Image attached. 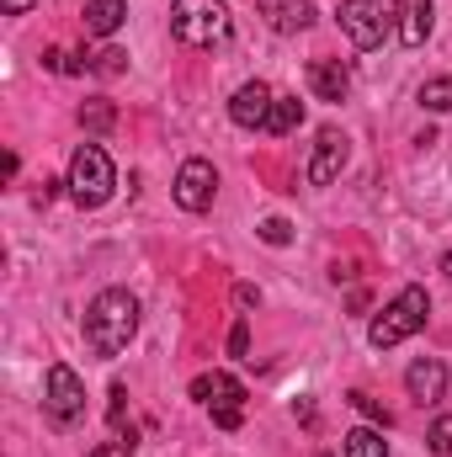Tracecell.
<instances>
[{"label": "cell", "mask_w": 452, "mask_h": 457, "mask_svg": "<svg viewBox=\"0 0 452 457\" xmlns=\"http://www.w3.org/2000/svg\"><path fill=\"white\" fill-rule=\"evenodd\" d=\"M133 336H138V298L122 293V287L96 293L91 309H86V345L96 356H117V351H128Z\"/></svg>", "instance_id": "6da1fadb"}, {"label": "cell", "mask_w": 452, "mask_h": 457, "mask_svg": "<svg viewBox=\"0 0 452 457\" xmlns=\"http://www.w3.org/2000/svg\"><path fill=\"white\" fill-rule=\"evenodd\" d=\"M336 21H340V32L351 37V48L372 54L389 37H399V0H340Z\"/></svg>", "instance_id": "7a4b0ae2"}, {"label": "cell", "mask_w": 452, "mask_h": 457, "mask_svg": "<svg viewBox=\"0 0 452 457\" xmlns=\"http://www.w3.org/2000/svg\"><path fill=\"white\" fill-rule=\"evenodd\" d=\"M64 187H70V197H75L80 208H102V203H113L117 170H113V160H107V149H102V144H80V149L70 154V176H64Z\"/></svg>", "instance_id": "3957f363"}, {"label": "cell", "mask_w": 452, "mask_h": 457, "mask_svg": "<svg viewBox=\"0 0 452 457\" xmlns=\"http://www.w3.org/2000/svg\"><path fill=\"white\" fill-rule=\"evenodd\" d=\"M426 314H431V293L426 287H405L394 303H383V314L367 325V341L378 345V351H389V345L410 341L421 325H426Z\"/></svg>", "instance_id": "277c9868"}, {"label": "cell", "mask_w": 452, "mask_h": 457, "mask_svg": "<svg viewBox=\"0 0 452 457\" xmlns=\"http://www.w3.org/2000/svg\"><path fill=\"white\" fill-rule=\"evenodd\" d=\"M171 32L187 48H213L229 37V5L224 0H176L171 5Z\"/></svg>", "instance_id": "5b68a950"}, {"label": "cell", "mask_w": 452, "mask_h": 457, "mask_svg": "<svg viewBox=\"0 0 452 457\" xmlns=\"http://www.w3.org/2000/svg\"><path fill=\"white\" fill-rule=\"evenodd\" d=\"M192 399L213 415L219 431H239V420H245V388H239V378H229V372H197L192 378Z\"/></svg>", "instance_id": "8992f818"}, {"label": "cell", "mask_w": 452, "mask_h": 457, "mask_svg": "<svg viewBox=\"0 0 452 457\" xmlns=\"http://www.w3.org/2000/svg\"><path fill=\"white\" fill-rule=\"evenodd\" d=\"M43 410H48L54 426H75L86 415V383H80L75 367H64V361L48 367V378H43Z\"/></svg>", "instance_id": "52a82bcc"}, {"label": "cell", "mask_w": 452, "mask_h": 457, "mask_svg": "<svg viewBox=\"0 0 452 457\" xmlns=\"http://www.w3.org/2000/svg\"><path fill=\"white\" fill-rule=\"evenodd\" d=\"M213 192H219V170H213V160H187V165L176 170V208H187V213H208V208H213Z\"/></svg>", "instance_id": "ba28073f"}, {"label": "cell", "mask_w": 452, "mask_h": 457, "mask_svg": "<svg viewBox=\"0 0 452 457\" xmlns=\"http://www.w3.org/2000/svg\"><path fill=\"white\" fill-rule=\"evenodd\" d=\"M346 160H351V138L340 133V128H320V138H314V154H309V187H331L340 181V170H346Z\"/></svg>", "instance_id": "9c48e42d"}, {"label": "cell", "mask_w": 452, "mask_h": 457, "mask_svg": "<svg viewBox=\"0 0 452 457\" xmlns=\"http://www.w3.org/2000/svg\"><path fill=\"white\" fill-rule=\"evenodd\" d=\"M272 107H277V91L266 86V80H245L234 96H229V122L234 128H266L272 122Z\"/></svg>", "instance_id": "30bf717a"}, {"label": "cell", "mask_w": 452, "mask_h": 457, "mask_svg": "<svg viewBox=\"0 0 452 457\" xmlns=\"http://www.w3.org/2000/svg\"><path fill=\"white\" fill-rule=\"evenodd\" d=\"M405 388H410V399H415V404H437V399L448 394V361H437V356H421V361H410V372H405Z\"/></svg>", "instance_id": "8fae6325"}, {"label": "cell", "mask_w": 452, "mask_h": 457, "mask_svg": "<svg viewBox=\"0 0 452 457\" xmlns=\"http://www.w3.org/2000/svg\"><path fill=\"white\" fill-rule=\"evenodd\" d=\"M255 11H261L266 27L282 32V37H288V32H304V27L314 21V5H309V0H255Z\"/></svg>", "instance_id": "7c38bea8"}, {"label": "cell", "mask_w": 452, "mask_h": 457, "mask_svg": "<svg viewBox=\"0 0 452 457\" xmlns=\"http://www.w3.org/2000/svg\"><path fill=\"white\" fill-rule=\"evenodd\" d=\"M431 27H437L431 0H399V43H405V48H426Z\"/></svg>", "instance_id": "4fadbf2b"}, {"label": "cell", "mask_w": 452, "mask_h": 457, "mask_svg": "<svg viewBox=\"0 0 452 457\" xmlns=\"http://www.w3.org/2000/svg\"><path fill=\"white\" fill-rule=\"evenodd\" d=\"M309 91H314L320 102H346L351 70H346L340 59H314V64H309Z\"/></svg>", "instance_id": "5bb4252c"}, {"label": "cell", "mask_w": 452, "mask_h": 457, "mask_svg": "<svg viewBox=\"0 0 452 457\" xmlns=\"http://www.w3.org/2000/svg\"><path fill=\"white\" fill-rule=\"evenodd\" d=\"M80 21H86V32H91V37H113L117 27L128 21V0H86Z\"/></svg>", "instance_id": "9a60e30c"}, {"label": "cell", "mask_w": 452, "mask_h": 457, "mask_svg": "<svg viewBox=\"0 0 452 457\" xmlns=\"http://www.w3.org/2000/svg\"><path fill=\"white\" fill-rule=\"evenodd\" d=\"M340 457H389V442H383V431L356 426V431L340 436Z\"/></svg>", "instance_id": "2e32d148"}, {"label": "cell", "mask_w": 452, "mask_h": 457, "mask_svg": "<svg viewBox=\"0 0 452 457\" xmlns=\"http://www.w3.org/2000/svg\"><path fill=\"white\" fill-rule=\"evenodd\" d=\"M298 122H304V102H298V96H277V107H272V122H266V133L288 138V133H298Z\"/></svg>", "instance_id": "e0dca14e"}, {"label": "cell", "mask_w": 452, "mask_h": 457, "mask_svg": "<svg viewBox=\"0 0 452 457\" xmlns=\"http://www.w3.org/2000/svg\"><path fill=\"white\" fill-rule=\"evenodd\" d=\"M415 102H421L426 112H452V75H437V80H426Z\"/></svg>", "instance_id": "ac0fdd59"}, {"label": "cell", "mask_w": 452, "mask_h": 457, "mask_svg": "<svg viewBox=\"0 0 452 457\" xmlns=\"http://www.w3.org/2000/svg\"><path fill=\"white\" fill-rule=\"evenodd\" d=\"M113 122H117V112L107 102H86V107H80V128H91V133H107Z\"/></svg>", "instance_id": "d6986e66"}, {"label": "cell", "mask_w": 452, "mask_h": 457, "mask_svg": "<svg viewBox=\"0 0 452 457\" xmlns=\"http://www.w3.org/2000/svg\"><path fill=\"white\" fill-rule=\"evenodd\" d=\"M426 447L437 457H452V415H437L431 420V431H426Z\"/></svg>", "instance_id": "ffe728a7"}, {"label": "cell", "mask_w": 452, "mask_h": 457, "mask_svg": "<svg viewBox=\"0 0 452 457\" xmlns=\"http://www.w3.org/2000/svg\"><path fill=\"white\" fill-rule=\"evenodd\" d=\"M86 70H96V75H122V70H128V54H122V48H102V54L86 59Z\"/></svg>", "instance_id": "44dd1931"}, {"label": "cell", "mask_w": 452, "mask_h": 457, "mask_svg": "<svg viewBox=\"0 0 452 457\" xmlns=\"http://www.w3.org/2000/svg\"><path fill=\"white\" fill-rule=\"evenodd\" d=\"M351 410H362L372 426H389V410H383L378 399H367V394H351Z\"/></svg>", "instance_id": "7402d4cb"}, {"label": "cell", "mask_w": 452, "mask_h": 457, "mask_svg": "<svg viewBox=\"0 0 452 457\" xmlns=\"http://www.w3.org/2000/svg\"><path fill=\"white\" fill-rule=\"evenodd\" d=\"M261 239H266V245H288V239H293V224H288V219H266V224H261Z\"/></svg>", "instance_id": "603a6c76"}, {"label": "cell", "mask_w": 452, "mask_h": 457, "mask_svg": "<svg viewBox=\"0 0 452 457\" xmlns=\"http://www.w3.org/2000/svg\"><path fill=\"white\" fill-rule=\"evenodd\" d=\"M107 399H113V404H107V420H113V426H122V404H128V388H122V383H113V394H107Z\"/></svg>", "instance_id": "cb8c5ba5"}, {"label": "cell", "mask_w": 452, "mask_h": 457, "mask_svg": "<svg viewBox=\"0 0 452 457\" xmlns=\"http://www.w3.org/2000/svg\"><path fill=\"white\" fill-rule=\"evenodd\" d=\"M229 351H234V356H245V351H250V330H245V320L229 330Z\"/></svg>", "instance_id": "d4e9b609"}, {"label": "cell", "mask_w": 452, "mask_h": 457, "mask_svg": "<svg viewBox=\"0 0 452 457\" xmlns=\"http://www.w3.org/2000/svg\"><path fill=\"white\" fill-rule=\"evenodd\" d=\"M91 457H133V442H102Z\"/></svg>", "instance_id": "484cf974"}, {"label": "cell", "mask_w": 452, "mask_h": 457, "mask_svg": "<svg viewBox=\"0 0 452 457\" xmlns=\"http://www.w3.org/2000/svg\"><path fill=\"white\" fill-rule=\"evenodd\" d=\"M234 303H239V309H250V303H261V293H255L250 282H239V287H234Z\"/></svg>", "instance_id": "4316f807"}, {"label": "cell", "mask_w": 452, "mask_h": 457, "mask_svg": "<svg viewBox=\"0 0 452 457\" xmlns=\"http://www.w3.org/2000/svg\"><path fill=\"white\" fill-rule=\"evenodd\" d=\"M32 5H38V0H0V11H5V16H27Z\"/></svg>", "instance_id": "83f0119b"}, {"label": "cell", "mask_w": 452, "mask_h": 457, "mask_svg": "<svg viewBox=\"0 0 452 457\" xmlns=\"http://www.w3.org/2000/svg\"><path fill=\"white\" fill-rule=\"evenodd\" d=\"M442 271H448V277H452V250H448V255H442Z\"/></svg>", "instance_id": "f1b7e54d"}]
</instances>
